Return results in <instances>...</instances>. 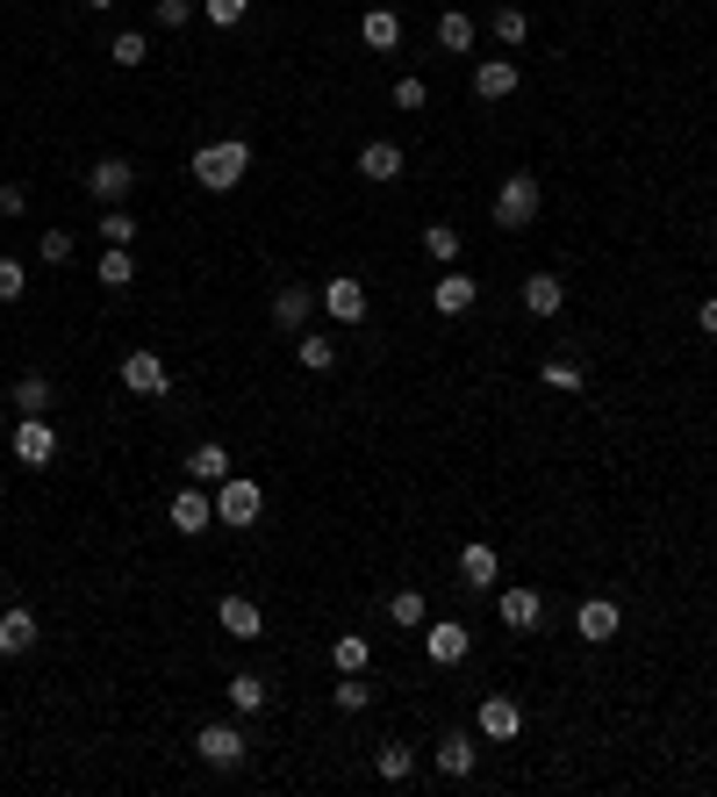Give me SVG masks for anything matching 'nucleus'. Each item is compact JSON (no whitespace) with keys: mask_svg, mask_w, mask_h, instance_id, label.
I'll return each mask as SVG.
<instances>
[{"mask_svg":"<svg viewBox=\"0 0 717 797\" xmlns=\"http://www.w3.org/2000/svg\"><path fill=\"white\" fill-rule=\"evenodd\" d=\"M244 173H252V144H244V137H216V144L194 152V180H202L208 194H230Z\"/></svg>","mask_w":717,"mask_h":797,"instance_id":"nucleus-1","label":"nucleus"},{"mask_svg":"<svg viewBox=\"0 0 717 797\" xmlns=\"http://www.w3.org/2000/svg\"><path fill=\"white\" fill-rule=\"evenodd\" d=\"M258 510H266V488H258L252 474H222V482H216V524H230V532H252Z\"/></svg>","mask_w":717,"mask_h":797,"instance_id":"nucleus-2","label":"nucleus"},{"mask_svg":"<svg viewBox=\"0 0 717 797\" xmlns=\"http://www.w3.org/2000/svg\"><path fill=\"white\" fill-rule=\"evenodd\" d=\"M538 202H546V194H538V180H531V173H510V180H502V194H496V224H502V230H524L531 216H538Z\"/></svg>","mask_w":717,"mask_h":797,"instance_id":"nucleus-3","label":"nucleus"},{"mask_svg":"<svg viewBox=\"0 0 717 797\" xmlns=\"http://www.w3.org/2000/svg\"><path fill=\"white\" fill-rule=\"evenodd\" d=\"M166 518H172V532H180V539H202L208 524H216V496H202V482H187L180 496H172Z\"/></svg>","mask_w":717,"mask_h":797,"instance_id":"nucleus-4","label":"nucleus"},{"mask_svg":"<svg viewBox=\"0 0 717 797\" xmlns=\"http://www.w3.org/2000/svg\"><path fill=\"white\" fill-rule=\"evenodd\" d=\"M86 188H94V202L122 208V202H130V188H137V166H130V158H94V173H86Z\"/></svg>","mask_w":717,"mask_h":797,"instance_id":"nucleus-5","label":"nucleus"},{"mask_svg":"<svg viewBox=\"0 0 717 797\" xmlns=\"http://www.w3.org/2000/svg\"><path fill=\"white\" fill-rule=\"evenodd\" d=\"M122 388H130V396H166L172 374H166L158 352H122Z\"/></svg>","mask_w":717,"mask_h":797,"instance_id":"nucleus-6","label":"nucleus"},{"mask_svg":"<svg viewBox=\"0 0 717 797\" xmlns=\"http://www.w3.org/2000/svg\"><path fill=\"white\" fill-rule=\"evenodd\" d=\"M15 460H22V468H51V460H58V432L44 424V416H22V424H15Z\"/></svg>","mask_w":717,"mask_h":797,"instance_id":"nucleus-7","label":"nucleus"},{"mask_svg":"<svg viewBox=\"0 0 717 797\" xmlns=\"http://www.w3.org/2000/svg\"><path fill=\"white\" fill-rule=\"evenodd\" d=\"M194 754H202L208 769H238L244 762V733L238 726H202L194 733Z\"/></svg>","mask_w":717,"mask_h":797,"instance_id":"nucleus-8","label":"nucleus"},{"mask_svg":"<svg viewBox=\"0 0 717 797\" xmlns=\"http://www.w3.org/2000/svg\"><path fill=\"white\" fill-rule=\"evenodd\" d=\"M617 625H624V611H617V604H610V596H588V604H581V611H574V632H581V640H588V647H603V640H617Z\"/></svg>","mask_w":717,"mask_h":797,"instance_id":"nucleus-9","label":"nucleus"},{"mask_svg":"<svg viewBox=\"0 0 717 797\" xmlns=\"http://www.w3.org/2000/svg\"><path fill=\"white\" fill-rule=\"evenodd\" d=\"M424 647H430V661H438V668H460L466 647H474V632H466L460 618H438V625L424 632Z\"/></svg>","mask_w":717,"mask_h":797,"instance_id":"nucleus-10","label":"nucleus"},{"mask_svg":"<svg viewBox=\"0 0 717 797\" xmlns=\"http://www.w3.org/2000/svg\"><path fill=\"white\" fill-rule=\"evenodd\" d=\"M316 302H324V310H330V316H338V324H366V288H358V280H352V274H338V280H324V295H316Z\"/></svg>","mask_w":717,"mask_h":797,"instance_id":"nucleus-11","label":"nucleus"},{"mask_svg":"<svg viewBox=\"0 0 717 797\" xmlns=\"http://www.w3.org/2000/svg\"><path fill=\"white\" fill-rule=\"evenodd\" d=\"M502 625H510V632H538V625H546V596L538 590H502Z\"/></svg>","mask_w":717,"mask_h":797,"instance_id":"nucleus-12","label":"nucleus"},{"mask_svg":"<svg viewBox=\"0 0 717 797\" xmlns=\"http://www.w3.org/2000/svg\"><path fill=\"white\" fill-rule=\"evenodd\" d=\"M216 618H222V632H230V640H266V618H258L252 596H222Z\"/></svg>","mask_w":717,"mask_h":797,"instance_id":"nucleus-13","label":"nucleus"},{"mask_svg":"<svg viewBox=\"0 0 717 797\" xmlns=\"http://www.w3.org/2000/svg\"><path fill=\"white\" fill-rule=\"evenodd\" d=\"M358 44H366V51H394V44H402V15H394V8H366V15H358Z\"/></svg>","mask_w":717,"mask_h":797,"instance_id":"nucleus-14","label":"nucleus"},{"mask_svg":"<svg viewBox=\"0 0 717 797\" xmlns=\"http://www.w3.org/2000/svg\"><path fill=\"white\" fill-rule=\"evenodd\" d=\"M358 180H374V188H388V180H402V144H366L358 152Z\"/></svg>","mask_w":717,"mask_h":797,"instance_id":"nucleus-15","label":"nucleus"},{"mask_svg":"<svg viewBox=\"0 0 717 797\" xmlns=\"http://www.w3.org/2000/svg\"><path fill=\"white\" fill-rule=\"evenodd\" d=\"M474 94H481V101H510V94H517V65H510V58H481V65H474Z\"/></svg>","mask_w":717,"mask_h":797,"instance_id":"nucleus-16","label":"nucleus"},{"mask_svg":"<svg viewBox=\"0 0 717 797\" xmlns=\"http://www.w3.org/2000/svg\"><path fill=\"white\" fill-rule=\"evenodd\" d=\"M517 726H524L517 697H488V704H481V740H510Z\"/></svg>","mask_w":717,"mask_h":797,"instance_id":"nucleus-17","label":"nucleus"},{"mask_svg":"<svg viewBox=\"0 0 717 797\" xmlns=\"http://www.w3.org/2000/svg\"><path fill=\"white\" fill-rule=\"evenodd\" d=\"M29 647H36V618H29V611H0V654H8V661H15V654H29Z\"/></svg>","mask_w":717,"mask_h":797,"instance_id":"nucleus-18","label":"nucleus"},{"mask_svg":"<svg viewBox=\"0 0 717 797\" xmlns=\"http://www.w3.org/2000/svg\"><path fill=\"white\" fill-rule=\"evenodd\" d=\"M474 274H445L438 288H430V302H438V316H460V310H474Z\"/></svg>","mask_w":717,"mask_h":797,"instance_id":"nucleus-19","label":"nucleus"},{"mask_svg":"<svg viewBox=\"0 0 717 797\" xmlns=\"http://www.w3.org/2000/svg\"><path fill=\"white\" fill-rule=\"evenodd\" d=\"M560 302H567L560 274H531V280H524V310H531V316H560Z\"/></svg>","mask_w":717,"mask_h":797,"instance_id":"nucleus-20","label":"nucleus"},{"mask_svg":"<svg viewBox=\"0 0 717 797\" xmlns=\"http://www.w3.org/2000/svg\"><path fill=\"white\" fill-rule=\"evenodd\" d=\"M496 568H502V560H496V546H481V539L460 554V582H466V590H488V582H496Z\"/></svg>","mask_w":717,"mask_h":797,"instance_id":"nucleus-21","label":"nucleus"},{"mask_svg":"<svg viewBox=\"0 0 717 797\" xmlns=\"http://www.w3.org/2000/svg\"><path fill=\"white\" fill-rule=\"evenodd\" d=\"M308 310H316V295H308V288H274V324L280 330H302Z\"/></svg>","mask_w":717,"mask_h":797,"instance_id":"nucleus-22","label":"nucleus"},{"mask_svg":"<svg viewBox=\"0 0 717 797\" xmlns=\"http://www.w3.org/2000/svg\"><path fill=\"white\" fill-rule=\"evenodd\" d=\"M330 661H338V676H366V661H374V640H366V632H338Z\"/></svg>","mask_w":717,"mask_h":797,"instance_id":"nucleus-23","label":"nucleus"},{"mask_svg":"<svg viewBox=\"0 0 717 797\" xmlns=\"http://www.w3.org/2000/svg\"><path fill=\"white\" fill-rule=\"evenodd\" d=\"M187 474H194V482H208V488H216L222 474H230V446H216V438H208V446H194V452H187Z\"/></svg>","mask_w":717,"mask_h":797,"instance_id":"nucleus-24","label":"nucleus"},{"mask_svg":"<svg viewBox=\"0 0 717 797\" xmlns=\"http://www.w3.org/2000/svg\"><path fill=\"white\" fill-rule=\"evenodd\" d=\"M374 769H380L388 783H410V776H416V747H402V740H380Z\"/></svg>","mask_w":717,"mask_h":797,"instance_id":"nucleus-25","label":"nucleus"},{"mask_svg":"<svg viewBox=\"0 0 717 797\" xmlns=\"http://www.w3.org/2000/svg\"><path fill=\"white\" fill-rule=\"evenodd\" d=\"M438 769L445 776H474V740H466V733H445L438 740Z\"/></svg>","mask_w":717,"mask_h":797,"instance_id":"nucleus-26","label":"nucleus"},{"mask_svg":"<svg viewBox=\"0 0 717 797\" xmlns=\"http://www.w3.org/2000/svg\"><path fill=\"white\" fill-rule=\"evenodd\" d=\"M438 44H445V51H474V15L445 8V15H438Z\"/></svg>","mask_w":717,"mask_h":797,"instance_id":"nucleus-27","label":"nucleus"},{"mask_svg":"<svg viewBox=\"0 0 717 797\" xmlns=\"http://www.w3.org/2000/svg\"><path fill=\"white\" fill-rule=\"evenodd\" d=\"M137 280V259H130V244H108L101 252V288H130Z\"/></svg>","mask_w":717,"mask_h":797,"instance_id":"nucleus-28","label":"nucleus"},{"mask_svg":"<svg viewBox=\"0 0 717 797\" xmlns=\"http://www.w3.org/2000/svg\"><path fill=\"white\" fill-rule=\"evenodd\" d=\"M15 410L22 416H44V410H51V382H44V374H22V382H15Z\"/></svg>","mask_w":717,"mask_h":797,"instance_id":"nucleus-29","label":"nucleus"},{"mask_svg":"<svg viewBox=\"0 0 717 797\" xmlns=\"http://www.w3.org/2000/svg\"><path fill=\"white\" fill-rule=\"evenodd\" d=\"M388 618H394V625H424V618H430V596H424V590H394V596H388Z\"/></svg>","mask_w":717,"mask_h":797,"instance_id":"nucleus-30","label":"nucleus"},{"mask_svg":"<svg viewBox=\"0 0 717 797\" xmlns=\"http://www.w3.org/2000/svg\"><path fill=\"white\" fill-rule=\"evenodd\" d=\"M294 352H302L308 374H330V366H338V346H330V338H316V330H302V346H294Z\"/></svg>","mask_w":717,"mask_h":797,"instance_id":"nucleus-31","label":"nucleus"},{"mask_svg":"<svg viewBox=\"0 0 717 797\" xmlns=\"http://www.w3.org/2000/svg\"><path fill=\"white\" fill-rule=\"evenodd\" d=\"M222 697H230L244 718H252V711H266V683H258V676H230V690H222Z\"/></svg>","mask_w":717,"mask_h":797,"instance_id":"nucleus-32","label":"nucleus"},{"mask_svg":"<svg viewBox=\"0 0 717 797\" xmlns=\"http://www.w3.org/2000/svg\"><path fill=\"white\" fill-rule=\"evenodd\" d=\"M424 252H430L438 266H452V259H460V230H452V224H430V230H424Z\"/></svg>","mask_w":717,"mask_h":797,"instance_id":"nucleus-33","label":"nucleus"},{"mask_svg":"<svg viewBox=\"0 0 717 797\" xmlns=\"http://www.w3.org/2000/svg\"><path fill=\"white\" fill-rule=\"evenodd\" d=\"M330 704H338V711H366V704H374V690H366V676H338Z\"/></svg>","mask_w":717,"mask_h":797,"instance_id":"nucleus-34","label":"nucleus"},{"mask_svg":"<svg viewBox=\"0 0 717 797\" xmlns=\"http://www.w3.org/2000/svg\"><path fill=\"white\" fill-rule=\"evenodd\" d=\"M546 388H567V396H581V388H588V374H581L574 360H546Z\"/></svg>","mask_w":717,"mask_h":797,"instance_id":"nucleus-35","label":"nucleus"},{"mask_svg":"<svg viewBox=\"0 0 717 797\" xmlns=\"http://www.w3.org/2000/svg\"><path fill=\"white\" fill-rule=\"evenodd\" d=\"M108 58H116V65H144V58H151V44H144L137 29H122L116 44H108Z\"/></svg>","mask_w":717,"mask_h":797,"instance_id":"nucleus-36","label":"nucleus"},{"mask_svg":"<svg viewBox=\"0 0 717 797\" xmlns=\"http://www.w3.org/2000/svg\"><path fill=\"white\" fill-rule=\"evenodd\" d=\"M496 36H502V44H524V36H531V15H524V8H496Z\"/></svg>","mask_w":717,"mask_h":797,"instance_id":"nucleus-37","label":"nucleus"},{"mask_svg":"<svg viewBox=\"0 0 717 797\" xmlns=\"http://www.w3.org/2000/svg\"><path fill=\"white\" fill-rule=\"evenodd\" d=\"M202 8H208V22H216V29H238L252 0H202Z\"/></svg>","mask_w":717,"mask_h":797,"instance_id":"nucleus-38","label":"nucleus"},{"mask_svg":"<svg viewBox=\"0 0 717 797\" xmlns=\"http://www.w3.org/2000/svg\"><path fill=\"white\" fill-rule=\"evenodd\" d=\"M22 295H29V274L15 259H0V302H22Z\"/></svg>","mask_w":717,"mask_h":797,"instance_id":"nucleus-39","label":"nucleus"},{"mask_svg":"<svg viewBox=\"0 0 717 797\" xmlns=\"http://www.w3.org/2000/svg\"><path fill=\"white\" fill-rule=\"evenodd\" d=\"M101 238H108V244H130V238H137V224H130V208H108V216H101Z\"/></svg>","mask_w":717,"mask_h":797,"instance_id":"nucleus-40","label":"nucleus"},{"mask_svg":"<svg viewBox=\"0 0 717 797\" xmlns=\"http://www.w3.org/2000/svg\"><path fill=\"white\" fill-rule=\"evenodd\" d=\"M36 252H44V266H72V238H65V230H44Z\"/></svg>","mask_w":717,"mask_h":797,"instance_id":"nucleus-41","label":"nucleus"},{"mask_svg":"<svg viewBox=\"0 0 717 797\" xmlns=\"http://www.w3.org/2000/svg\"><path fill=\"white\" fill-rule=\"evenodd\" d=\"M151 22H158V29H187V0H158Z\"/></svg>","mask_w":717,"mask_h":797,"instance_id":"nucleus-42","label":"nucleus"},{"mask_svg":"<svg viewBox=\"0 0 717 797\" xmlns=\"http://www.w3.org/2000/svg\"><path fill=\"white\" fill-rule=\"evenodd\" d=\"M424 101H430L424 80H394V108H424Z\"/></svg>","mask_w":717,"mask_h":797,"instance_id":"nucleus-43","label":"nucleus"},{"mask_svg":"<svg viewBox=\"0 0 717 797\" xmlns=\"http://www.w3.org/2000/svg\"><path fill=\"white\" fill-rule=\"evenodd\" d=\"M22 208H29V188H22V180H8V188H0V216H22Z\"/></svg>","mask_w":717,"mask_h":797,"instance_id":"nucleus-44","label":"nucleus"},{"mask_svg":"<svg viewBox=\"0 0 717 797\" xmlns=\"http://www.w3.org/2000/svg\"><path fill=\"white\" fill-rule=\"evenodd\" d=\"M696 324H703V330H710V338H717V295H703V302H696Z\"/></svg>","mask_w":717,"mask_h":797,"instance_id":"nucleus-45","label":"nucleus"},{"mask_svg":"<svg viewBox=\"0 0 717 797\" xmlns=\"http://www.w3.org/2000/svg\"><path fill=\"white\" fill-rule=\"evenodd\" d=\"M86 8H116V0H86Z\"/></svg>","mask_w":717,"mask_h":797,"instance_id":"nucleus-46","label":"nucleus"}]
</instances>
